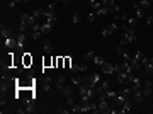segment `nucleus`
Listing matches in <instances>:
<instances>
[{"instance_id": "9d476101", "label": "nucleus", "mask_w": 153, "mask_h": 114, "mask_svg": "<svg viewBox=\"0 0 153 114\" xmlns=\"http://www.w3.org/2000/svg\"><path fill=\"white\" fill-rule=\"evenodd\" d=\"M32 65V56L31 53H24L22 54V68H29Z\"/></svg>"}, {"instance_id": "72a5a7b5", "label": "nucleus", "mask_w": 153, "mask_h": 114, "mask_svg": "<svg viewBox=\"0 0 153 114\" xmlns=\"http://www.w3.org/2000/svg\"><path fill=\"white\" fill-rule=\"evenodd\" d=\"M63 58H65V65H63V67L70 70V67L73 65V63H71V56H63Z\"/></svg>"}, {"instance_id": "7ed1b4c3", "label": "nucleus", "mask_w": 153, "mask_h": 114, "mask_svg": "<svg viewBox=\"0 0 153 114\" xmlns=\"http://www.w3.org/2000/svg\"><path fill=\"white\" fill-rule=\"evenodd\" d=\"M143 56H145V53H141V51H138V53L134 54V58H131V67L134 68V70H138V72H141V60H143Z\"/></svg>"}, {"instance_id": "09e8293b", "label": "nucleus", "mask_w": 153, "mask_h": 114, "mask_svg": "<svg viewBox=\"0 0 153 114\" xmlns=\"http://www.w3.org/2000/svg\"><path fill=\"white\" fill-rule=\"evenodd\" d=\"M134 2H136V0H134Z\"/></svg>"}, {"instance_id": "473e14b6", "label": "nucleus", "mask_w": 153, "mask_h": 114, "mask_svg": "<svg viewBox=\"0 0 153 114\" xmlns=\"http://www.w3.org/2000/svg\"><path fill=\"white\" fill-rule=\"evenodd\" d=\"M95 19H97V14L94 12V10H92L90 14H87V22H94Z\"/></svg>"}, {"instance_id": "412c9836", "label": "nucleus", "mask_w": 153, "mask_h": 114, "mask_svg": "<svg viewBox=\"0 0 153 114\" xmlns=\"http://www.w3.org/2000/svg\"><path fill=\"white\" fill-rule=\"evenodd\" d=\"M61 92H63V95H65V99H66V97H71V85H63Z\"/></svg>"}, {"instance_id": "37998d69", "label": "nucleus", "mask_w": 153, "mask_h": 114, "mask_svg": "<svg viewBox=\"0 0 153 114\" xmlns=\"http://www.w3.org/2000/svg\"><path fill=\"white\" fill-rule=\"evenodd\" d=\"M66 102H68L70 106H73V104H75V99H73V97H66Z\"/></svg>"}, {"instance_id": "f257e3e1", "label": "nucleus", "mask_w": 153, "mask_h": 114, "mask_svg": "<svg viewBox=\"0 0 153 114\" xmlns=\"http://www.w3.org/2000/svg\"><path fill=\"white\" fill-rule=\"evenodd\" d=\"M38 22L34 15H29V14H22L21 15V24H19V31H26L27 27H32Z\"/></svg>"}, {"instance_id": "423d86ee", "label": "nucleus", "mask_w": 153, "mask_h": 114, "mask_svg": "<svg viewBox=\"0 0 153 114\" xmlns=\"http://www.w3.org/2000/svg\"><path fill=\"white\" fill-rule=\"evenodd\" d=\"M100 68H102V73H105V75H112V73H116V68L112 67L111 63H107V61H104V63L100 65Z\"/></svg>"}, {"instance_id": "c03bdc74", "label": "nucleus", "mask_w": 153, "mask_h": 114, "mask_svg": "<svg viewBox=\"0 0 153 114\" xmlns=\"http://www.w3.org/2000/svg\"><path fill=\"white\" fill-rule=\"evenodd\" d=\"M143 85H146V87H153V82L152 80H145L143 82Z\"/></svg>"}, {"instance_id": "58836bf2", "label": "nucleus", "mask_w": 153, "mask_h": 114, "mask_svg": "<svg viewBox=\"0 0 153 114\" xmlns=\"http://www.w3.org/2000/svg\"><path fill=\"white\" fill-rule=\"evenodd\" d=\"M43 65H44V67H49V65H53V58H51V60H49V58H46V60L43 61Z\"/></svg>"}, {"instance_id": "f03ea898", "label": "nucleus", "mask_w": 153, "mask_h": 114, "mask_svg": "<svg viewBox=\"0 0 153 114\" xmlns=\"http://www.w3.org/2000/svg\"><path fill=\"white\" fill-rule=\"evenodd\" d=\"M138 41V36L136 34H129L126 31H121V46H126V44H134Z\"/></svg>"}, {"instance_id": "20e7f679", "label": "nucleus", "mask_w": 153, "mask_h": 114, "mask_svg": "<svg viewBox=\"0 0 153 114\" xmlns=\"http://www.w3.org/2000/svg\"><path fill=\"white\" fill-rule=\"evenodd\" d=\"M4 44H5V48H9V49L19 48V46H17V36H12V38H5V39H4Z\"/></svg>"}, {"instance_id": "393cba45", "label": "nucleus", "mask_w": 153, "mask_h": 114, "mask_svg": "<svg viewBox=\"0 0 153 114\" xmlns=\"http://www.w3.org/2000/svg\"><path fill=\"white\" fill-rule=\"evenodd\" d=\"M63 85H65V75H60L58 80H56V87H58V90H61Z\"/></svg>"}, {"instance_id": "6e6552de", "label": "nucleus", "mask_w": 153, "mask_h": 114, "mask_svg": "<svg viewBox=\"0 0 153 114\" xmlns=\"http://www.w3.org/2000/svg\"><path fill=\"white\" fill-rule=\"evenodd\" d=\"M105 90H109V82H107V80H100V82H99V85L95 87V92H97V95H99V94H104Z\"/></svg>"}, {"instance_id": "de8ad7c7", "label": "nucleus", "mask_w": 153, "mask_h": 114, "mask_svg": "<svg viewBox=\"0 0 153 114\" xmlns=\"http://www.w3.org/2000/svg\"><path fill=\"white\" fill-rule=\"evenodd\" d=\"M150 2H152V4H153V0H150Z\"/></svg>"}, {"instance_id": "4c0bfd02", "label": "nucleus", "mask_w": 153, "mask_h": 114, "mask_svg": "<svg viewBox=\"0 0 153 114\" xmlns=\"http://www.w3.org/2000/svg\"><path fill=\"white\" fill-rule=\"evenodd\" d=\"M41 36H43L41 31H32V39H39Z\"/></svg>"}, {"instance_id": "a18cd8bd", "label": "nucleus", "mask_w": 153, "mask_h": 114, "mask_svg": "<svg viewBox=\"0 0 153 114\" xmlns=\"http://www.w3.org/2000/svg\"><path fill=\"white\" fill-rule=\"evenodd\" d=\"M21 4H31V0H21Z\"/></svg>"}, {"instance_id": "9b49d317", "label": "nucleus", "mask_w": 153, "mask_h": 114, "mask_svg": "<svg viewBox=\"0 0 153 114\" xmlns=\"http://www.w3.org/2000/svg\"><path fill=\"white\" fill-rule=\"evenodd\" d=\"M133 9H134V12H136V17L141 19V17H145V9H141L138 5V2H133Z\"/></svg>"}, {"instance_id": "a211bd4d", "label": "nucleus", "mask_w": 153, "mask_h": 114, "mask_svg": "<svg viewBox=\"0 0 153 114\" xmlns=\"http://www.w3.org/2000/svg\"><path fill=\"white\" fill-rule=\"evenodd\" d=\"M118 82L119 84H126V82H128V73H126V72H118Z\"/></svg>"}, {"instance_id": "aec40b11", "label": "nucleus", "mask_w": 153, "mask_h": 114, "mask_svg": "<svg viewBox=\"0 0 153 114\" xmlns=\"http://www.w3.org/2000/svg\"><path fill=\"white\" fill-rule=\"evenodd\" d=\"M51 77H44V80H43V89H44V90H49V89H51Z\"/></svg>"}, {"instance_id": "ddd939ff", "label": "nucleus", "mask_w": 153, "mask_h": 114, "mask_svg": "<svg viewBox=\"0 0 153 114\" xmlns=\"http://www.w3.org/2000/svg\"><path fill=\"white\" fill-rule=\"evenodd\" d=\"M34 101H36V99H29L27 106H26V113H27V114L36 113V104H34Z\"/></svg>"}, {"instance_id": "2eb2a0df", "label": "nucleus", "mask_w": 153, "mask_h": 114, "mask_svg": "<svg viewBox=\"0 0 153 114\" xmlns=\"http://www.w3.org/2000/svg\"><path fill=\"white\" fill-rule=\"evenodd\" d=\"M87 4H89V7H90V9L94 10V12H97L99 9L102 7V4H100V2H97V0H89Z\"/></svg>"}, {"instance_id": "6ab92c4d", "label": "nucleus", "mask_w": 153, "mask_h": 114, "mask_svg": "<svg viewBox=\"0 0 153 114\" xmlns=\"http://www.w3.org/2000/svg\"><path fill=\"white\" fill-rule=\"evenodd\" d=\"M141 9H145V10H148L150 7H153V4L150 2V0H139V4H138Z\"/></svg>"}, {"instance_id": "39448f33", "label": "nucleus", "mask_w": 153, "mask_h": 114, "mask_svg": "<svg viewBox=\"0 0 153 114\" xmlns=\"http://www.w3.org/2000/svg\"><path fill=\"white\" fill-rule=\"evenodd\" d=\"M116 31H118V26H116V24H111V26H107L105 29H102V38H109V36H112Z\"/></svg>"}, {"instance_id": "5701e85b", "label": "nucleus", "mask_w": 153, "mask_h": 114, "mask_svg": "<svg viewBox=\"0 0 153 114\" xmlns=\"http://www.w3.org/2000/svg\"><path fill=\"white\" fill-rule=\"evenodd\" d=\"M44 10H46V9H43V7H38V9L34 10V14H32V15H34L36 19H39V17H44Z\"/></svg>"}, {"instance_id": "7c9ffc66", "label": "nucleus", "mask_w": 153, "mask_h": 114, "mask_svg": "<svg viewBox=\"0 0 153 114\" xmlns=\"http://www.w3.org/2000/svg\"><path fill=\"white\" fill-rule=\"evenodd\" d=\"M138 17H128V24H129V26H133V27H136L138 26Z\"/></svg>"}, {"instance_id": "0eeeda50", "label": "nucleus", "mask_w": 153, "mask_h": 114, "mask_svg": "<svg viewBox=\"0 0 153 114\" xmlns=\"http://www.w3.org/2000/svg\"><path fill=\"white\" fill-rule=\"evenodd\" d=\"M0 34H2V39H5V38H12V36H15L10 29H9L4 22H2V26H0Z\"/></svg>"}, {"instance_id": "a19ab883", "label": "nucleus", "mask_w": 153, "mask_h": 114, "mask_svg": "<svg viewBox=\"0 0 153 114\" xmlns=\"http://www.w3.org/2000/svg\"><path fill=\"white\" fill-rule=\"evenodd\" d=\"M56 113H60V114H68L70 111H68V109H61V107H58V109H56Z\"/></svg>"}, {"instance_id": "c85d7f7f", "label": "nucleus", "mask_w": 153, "mask_h": 114, "mask_svg": "<svg viewBox=\"0 0 153 114\" xmlns=\"http://www.w3.org/2000/svg\"><path fill=\"white\" fill-rule=\"evenodd\" d=\"M104 61H105V60L102 58V56H100V54H95V56H94V63H95L97 67H100V65H102Z\"/></svg>"}, {"instance_id": "f704fd0d", "label": "nucleus", "mask_w": 153, "mask_h": 114, "mask_svg": "<svg viewBox=\"0 0 153 114\" xmlns=\"http://www.w3.org/2000/svg\"><path fill=\"white\" fill-rule=\"evenodd\" d=\"M123 31H126V33H129V34H136V29H134L133 26H129V24L123 27Z\"/></svg>"}, {"instance_id": "1a4fd4ad", "label": "nucleus", "mask_w": 153, "mask_h": 114, "mask_svg": "<svg viewBox=\"0 0 153 114\" xmlns=\"http://www.w3.org/2000/svg\"><path fill=\"white\" fill-rule=\"evenodd\" d=\"M87 65H71V67H70V72H71V73H85V72H87Z\"/></svg>"}, {"instance_id": "4468645a", "label": "nucleus", "mask_w": 153, "mask_h": 114, "mask_svg": "<svg viewBox=\"0 0 153 114\" xmlns=\"http://www.w3.org/2000/svg\"><path fill=\"white\" fill-rule=\"evenodd\" d=\"M24 43H26V34H24V31H19V33H17V46L22 48Z\"/></svg>"}, {"instance_id": "dca6fc26", "label": "nucleus", "mask_w": 153, "mask_h": 114, "mask_svg": "<svg viewBox=\"0 0 153 114\" xmlns=\"http://www.w3.org/2000/svg\"><path fill=\"white\" fill-rule=\"evenodd\" d=\"M129 111H133V106H131V101L128 99V101L121 106V109H119V113H129Z\"/></svg>"}, {"instance_id": "c9c22d12", "label": "nucleus", "mask_w": 153, "mask_h": 114, "mask_svg": "<svg viewBox=\"0 0 153 114\" xmlns=\"http://www.w3.org/2000/svg\"><path fill=\"white\" fill-rule=\"evenodd\" d=\"M116 53H118L119 56H123V54L126 53V48H124V46H121V44H119V46H116Z\"/></svg>"}, {"instance_id": "49530a36", "label": "nucleus", "mask_w": 153, "mask_h": 114, "mask_svg": "<svg viewBox=\"0 0 153 114\" xmlns=\"http://www.w3.org/2000/svg\"><path fill=\"white\" fill-rule=\"evenodd\" d=\"M61 2H63V4H68L70 0H61Z\"/></svg>"}, {"instance_id": "4be33fe9", "label": "nucleus", "mask_w": 153, "mask_h": 114, "mask_svg": "<svg viewBox=\"0 0 153 114\" xmlns=\"http://www.w3.org/2000/svg\"><path fill=\"white\" fill-rule=\"evenodd\" d=\"M141 92H143V97H150V95L153 94V87H146V85H143Z\"/></svg>"}, {"instance_id": "cd10ccee", "label": "nucleus", "mask_w": 153, "mask_h": 114, "mask_svg": "<svg viewBox=\"0 0 153 114\" xmlns=\"http://www.w3.org/2000/svg\"><path fill=\"white\" fill-rule=\"evenodd\" d=\"M44 51L48 54H51V51H53V44H51V41H44Z\"/></svg>"}, {"instance_id": "2f4dec72", "label": "nucleus", "mask_w": 153, "mask_h": 114, "mask_svg": "<svg viewBox=\"0 0 153 114\" xmlns=\"http://www.w3.org/2000/svg\"><path fill=\"white\" fill-rule=\"evenodd\" d=\"M94 56H95V51L90 49V51H87V53L84 54V60H94Z\"/></svg>"}, {"instance_id": "f3484780", "label": "nucleus", "mask_w": 153, "mask_h": 114, "mask_svg": "<svg viewBox=\"0 0 153 114\" xmlns=\"http://www.w3.org/2000/svg\"><path fill=\"white\" fill-rule=\"evenodd\" d=\"M82 84H84V75H82V77H76V75H73V77H71V85L80 87Z\"/></svg>"}, {"instance_id": "a878e982", "label": "nucleus", "mask_w": 153, "mask_h": 114, "mask_svg": "<svg viewBox=\"0 0 153 114\" xmlns=\"http://www.w3.org/2000/svg\"><path fill=\"white\" fill-rule=\"evenodd\" d=\"M143 99H145V97H143V92H136V94H133V101L134 102H143Z\"/></svg>"}, {"instance_id": "bb28decb", "label": "nucleus", "mask_w": 153, "mask_h": 114, "mask_svg": "<svg viewBox=\"0 0 153 114\" xmlns=\"http://www.w3.org/2000/svg\"><path fill=\"white\" fill-rule=\"evenodd\" d=\"M70 113H73V114H76V113H82V106L80 104H73V106H70Z\"/></svg>"}, {"instance_id": "ea45409f", "label": "nucleus", "mask_w": 153, "mask_h": 114, "mask_svg": "<svg viewBox=\"0 0 153 114\" xmlns=\"http://www.w3.org/2000/svg\"><path fill=\"white\" fill-rule=\"evenodd\" d=\"M73 22H75V24H78V22H80V15H78L76 12H73Z\"/></svg>"}, {"instance_id": "e433bc0d", "label": "nucleus", "mask_w": 153, "mask_h": 114, "mask_svg": "<svg viewBox=\"0 0 153 114\" xmlns=\"http://www.w3.org/2000/svg\"><path fill=\"white\" fill-rule=\"evenodd\" d=\"M7 97H5V94H2V97H0V106L4 107V106H7Z\"/></svg>"}, {"instance_id": "79ce46f5", "label": "nucleus", "mask_w": 153, "mask_h": 114, "mask_svg": "<svg viewBox=\"0 0 153 114\" xmlns=\"http://www.w3.org/2000/svg\"><path fill=\"white\" fill-rule=\"evenodd\" d=\"M146 24H148V26H152V24H153V15L146 17Z\"/></svg>"}, {"instance_id": "c756f323", "label": "nucleus", "mask_w": 153, "mask_h": 114, "mask_svg": "<svg viewBox=\"0 0 153 114\" xmlns=\"http://www.w3.org/2000/svg\"><path fill=\"white\" fill-rule=\"evenodd\" d=\"M100 4H102V7H112L116 5V0H100Z\"/></svg>"}, {"instance_id": "b1692460", "label": "nucleus", "mask_w": 153, "mask_h": 114, "mask_svg": "<svg viewBox=\"0 0 153 114\" xmlns=\"http://www.w3.org/2000/svg\"><path fill=\"white\" fill-rule=\"evenodd\" d=\"M104 94H105V97H107L109 101H112V99H116V97H118V92H114V90H111V89H109V90H105Z\"/></svg>"}, {"instance_id": "f8f14e48", "label": "nucleus", "mask_w": 153, "mask_h": 114, "mask_svg": "<svg viewBox=\"0 0 153 114\" xmlns=\"http://www.w3.org/2000/svg\"><path fill=\"white\" fill-rule=\"evenodd\" d=\"M51 31H53V24H49V22H46V20H44V22L41 24V33L43 34H49Z\"/></svg>"}]
</instances>
